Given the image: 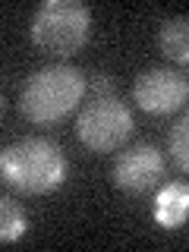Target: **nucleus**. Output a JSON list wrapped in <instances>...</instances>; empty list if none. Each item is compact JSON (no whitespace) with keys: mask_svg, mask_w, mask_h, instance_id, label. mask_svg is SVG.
<instances>
[{"mask_svg":"<svg viewBox=\"0 0 189 252\" xmlns=\"http://www.w3.org/2000/svg\"><path fill=\"white\" fill-rule=\"evenodd\" d=\"M158 51L173 63L189 60V19L186 16H170L158 29Z\"/></svg>","mask_w":189,"mask_h":252,"instance_id":"obj_8","label":"nucleus"},{"mask_svg":"<svg viewBox=\"0 0 189 252\" xmlns=\"http://www.w3.org/2000/svg\"><path fill=\"white\" fill-rule=\"evenodd\" d=\"M167 152L180 170H189V117L180 114V120L167 132Z\"/></svg>","mask_w":189,"mask_h":252,"instance_id":"obj_10","label":"nucleus"},{"mask_svg":"<svg viewBox=\"0 0 189 252\" xmlns=\"http://www.w3.org/2000/svg\"><path fill=\"white\" fill-rule=\"evenodd\" d=\"M92 10L82 0H44L29 22V38L38 51L69 57L89 41Z\"/></svg>","mask_w":189,"mask_h":252,"instance_id":"obj_3","label":"nucleus"},{"mask_svg":"<svg viewBox=\"0 0 189 252\" xmlns=\"http://www.w3.org/2000/svg\"><path fill=\"white\" fill-rule=\"evenodd\" d=\"M189 215V186L186 183H164L155 195V220L164 230L183 227Z\"/></svg>","mask_w":189,"mask_h":252,"instance_id":"obj_7","label":"nucleus"},{"mask_svg":"<svg viewBox=\"0 0 189 252\" xmlns=\"http://www.w3.org/2000/svg\"><path fill=\"white\" fill-rule=\"evenodd\" d=\"M132 110L117 94H92L76 117V136L89 152H117L132 136Z\"/></svg>","mask_w":189,"mask_h":252,"instance_id":"obj_4","label":"nucleus"},{"mask_svg":"<svg viewBox=\"0 0 189 252\" xmlns=\"http://www.w3.org/2000/svg\"><path fill=\"white\" fill-rule=\"evenodd\" d=\"M0 114H3V94H0Z\"/></svg>","mask_w":189,"mask_h":252,"instance_id":"obj_12","label":"nucleus"},{"mask_svg":"<svg viewBox=\"0 0 189 252\" xmlns=\"http://www.w3.org/2000/svg\"><path fill=\"white\" fill-rule=\"evenodd\" d=\"M164 177V158L152 142H136L114 161V183L129 195L152 192Z\"/></svg>","mask_w":189,"mask_h":252,"instance_id":"obj_6","label":"nucleus"},{"mask_svg":"<svg viewBox=\"0 0 189 252\" xmlns=\"http://www.w3.org/2000/svg\"><path fill=\"white\" fill-rule=\"evenodd\" d=\"M29 230V215L16 199L0 195V243H16Z\"/></svg>","mask_w":189,"mask_h":252,"instance_id":"obj_9","label":"nucleus"},{"mask_svg":"<svg viewBox=\"0 0 189 252\" xmlns=\"http://www.w3.org/2000/svg\"><path fill=\"white\" fill-rule=\"evenodd\" d=\"M189 98V82L170 66H148L132 82V101L148 114H173L183 110Z\"/></svg>","mask_w":189,"mask_h":252,"instance_id":"obj_5","label":"nucleus"},{"mask_svg":"<svg viewBox=\"0 0 189 252\" xmlns=\"http://www.w3.org/2000/svg\"><path fill=\"white\" fill-rule=\"evenodd\" d=\"M85 98V73L73 63L38 66L19 89V110L29 123H57Z\"/></svg>","mask_w":189,"mask_h":252,"instance_id":"obj_2","label":"nucleus"},{"mask_svg":"<svg viewBox=\"0 0 189 252\" xmlns=\"http://www.w3.org/2000/svg\"><path fill=\"white\" fill-rule=\"evenodd\" d=\"M66 155L47 136H26L0 148V177L6 186L26 195H44L63 186L66 180Z\"/></svg>","mask_w":189,"mask_h":252,"instance_id":"obj_1","label":"nucleus"},{"mask_svg":"<svg viewBox=\"0 0 189 252\" xmlns=\"http://www.w3.org/2000/svg\"><path fill=\"white\" fill-rule=\"evenodd\" d=\"M85 92H92V94H114V79L98 69V73L85 76Z\"/></svg>","mask_w":189,"mask_h":252,"instance_id":"obj_11","label":"nucleus"}]
</instances>
